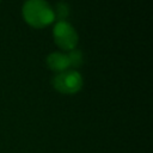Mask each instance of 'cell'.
<instances>
[{"mask_svg":"<svg viewBox=\"0 0 153 153\" xmlns=\"http://www.w3.org/2000/svg\"><path fill=\"white\" fill-rule=\"evenodd\" d=\"M57 13L60 14V17H66L67 14H68V7H67V5H65L63 2H60L59 5H57Z\"/></svg>","mask_w":153,"mask_h":153,"instance_id":"6","label":"cell"},{"mask_svg":"<svg viewBox=\"0 0 153 153\" xmlns=\"http://www.w3.org/2000/svg\"><path fill=\"white\" fill-rule=\"evenodd\" d=\"M47 63L53 71L59 72V73L67 71L68 67L71 66L68 56L65 54H61V53H51L47 57Z\"/></svg>","mask_w":153,"mask_h":153,"instance_id":"4","label":"cell"},{"mask_svg":"<svg viewBox=\"0 0 153 153\" xmlns=\"http://www.w3.org/2000/svg\"><path fill=\"white\" fill-rule=\"evenodd\" d=\"M24 19L35 27H43L54 20V11L45 0H26L23 5Z\"/></svg>","mask_w":153,"mask_h":153,"instance_id":"1","label":"cell"},{"mask_svg":"<svg viewBox=\"0 0 153 153\" xmlns=\"http://www.w3.org/2000/svg\"><path fill=\"white\" fill-rule=\"evenodd\" d=\"M53 33L56 44L65 50H72L78 43L76 31L73 29V26L65 20H60L55 25Z\"/></svg>","mask_w":153,"mask_h":153,"instance_id":"3","label":"cell"},{"mask_svg":"<svg viewBox=\"0 0 153 153\" xmlns=\"http://www.w3.org/2000/svg\"><path fill=\"white\" fill-rule=\"evenodd\" d=\"M67 56H68V60H69V65H71V66L78 67V66H80L81 62H82V55H81V51H80V50L74 49V50H72V51L69 53V55H67Z\"/></svg>","mask_w":153,"mask_h":153,"instance_id":"5","label":"cell"},{"mask_svg":"<svg viewBox=\"0 0 153 153\" xmlns=\"http://www.w3.org/2000/svg\"><path fill=\"white\" fill-rule=\"evenodd\" d=\"M53 86L61 93L72 94L78 92L82 86V79L76 71H65L56 74L53 79Z\"/></svg>","mask_w":153,"mask_h":153,"instance_id":"2","label":"cell"}]
</instances>
